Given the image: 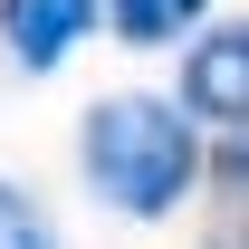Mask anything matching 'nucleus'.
<instances>
[{"mask_svg":"<svg viewBox=\"0 0 249 249\" xmlns=\"http://www.w3.org/2000/svg\"><path fill=\"white\" fill-rule=\"evenodd\" d=\"M77 163H87L96 201H115L124 220H163L201 192V124L173 96H106L77 124Z\"/></svg>","mask_w":249,"mask_h":249,"instance_id":"1","label":"nucleus"},{"mask_svg":"<svg viewBox=\"0 0 249 249\" xmlns=\"http://www.w3.org/2000/svg\"><path fill=\"white\" fill-rule=\"evenodd\" d=\"M192 124H220V134H240L249 124V19H220L182 48V96H173Z\"/></svg>","mask_w":249,"mask_h":249,"instance_id":"2","label":"nucleus"},{"mask_svg":"<svg viewBox=\"0 0 249 249\" xmlns=\"http://www.w3.org/2000/svg\"><path fill=\"white\" fill-rule=\"evenodd\" d=\"M87 38H96V0H0V48H10V67H29V77L67 67Z\"/></svg>","mask_w":249,"mask_h":249,"instance_id":"3","label":"nucleus"},{"mask_svg":"<svg viewBox=\"0 0 249 249\" xmlns=\"http://www.w3.org/2000/svg\"><path fill=\"white\" fill-rule=\"evenodd\" d=\"M96 19H106L124 48H173L182 29L211 19V0H96Z\"/></svg>","mask_w":249,"mask_h":249,"instance_id":"4","label":"nucleus"},{"mask_svg":"<svg viewBox=\"0 0 249 249\" xmlns=\"http://www.w3.org/2000/svg\"><path fill=\"white\" fill-rule=\"evenodd\" d=\"M0 249H58L48 240V211H38L19 182H0Z\"/></svg>","mask_w":249,"mask_h":249,"instance_id":"5","label":"nucleus"},{"mask_svg":"<svg viewBox=\"0 0 249 249\" xmlns=\"http://www.w3.org/2000/svg\"><path fill=\"white\" fill-rule=\"evenodd\" d=\"M201 173L220 182V201H230V220H240V211H249V124L220 144V163H201Z\"/></svg>","mask_w":249,"mask_h":249,"instance_id":"6","label":"nucleus"},{"mask_svg":"<svg viewBox=\"0 0 249 249\" xmlns=\"http://www.w3.org/2000/svg\"><path fill=\"white\" fill-rule=\"evenodd\" d=\"M211 249H249V211H240V220H220V230H211Z\"/></svg>","mask_w":249,"mask_h":249,"instance_id":"7","label":"nucleus"}]
</instances>
